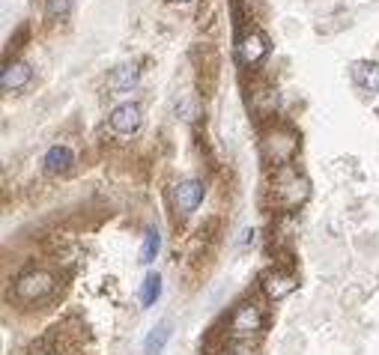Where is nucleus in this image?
Masks as SVG:
<instances>
[{
    "label": "nucleus",
    "mask_w": 379,
    "mask_h": 355,
    "mask_svg": "<svg viewBox=\"0 0 379 355\" xmlns=\"http://www.w3.org/2000/svg\"><path fill=\"white\" fill-rule=\"evenodd\" d=\"M311 197V182L302 176L293 164L287 168H278L275 170V180H272V203L281 212H293L299 209L302 203Z\"/></svg>",
    "instance_id": "obj_1"
},
{
    "label": "nucleus",
    "mask_w": 379,
    "mask_h": 355,
    "mask_svg": "<svg viewBox=\"0 0 379 355\" xmlns=\"http://www.w3.org/2000/svg\"><path fill=\"white\" fill-rule=\"evenodd\" d=\"M296 152H299V135L293 129H287V125H275V129H269L260 141V156L275 170L293 164Z\"/></svg>",
    "instance_id": "obj_2"
},
{
    "label": "nucleus",
    "mask_w": 379,
    "mask_h": 355,
    "mask_svg": "<svg viewBox=\"0 0 379 355\" xmlns=\"http://www.w3.org/2000/svg\"><path fill=\"white\" fill-rule=\"evenodd\" d=\"M263 325H266V313H263L260 301H254V299L236 304L233 313H230V320H227L230 337H236V340H251L254 335L263 332Z\"/></svg>",
    "instance_id": "obj_3"
},
{
    "label": "nucleus",
    "mask_w": 379,
    "mask_h": 355,
    "mask_svg": "<svg viewBox=\"0 0 379 355\" xmlns=\"http://www.w3.org/2000/svg\"><path fill=\"white\" fill-rule=\"evenodd\" d=\"M54 287H57V281H54L51 272L33 269V272L21 275L15 281V299H21V301H42L45 296L54 293Z\"/></svg>",
    "instance_id": "obj_4"
},
{
    "label": "nucleus",
    "mask_w": 379,
    "mask_h": 355,
    "mask_svg": "<svg viewBox=\"0 0 379 355\" xmlns=\"http://www.w3.org/2000/svg\"><path fill=\"white\" fill-rule=\"evenodd\" d=\"M296 287H299L296 272L281 269V266H275V269H269L266 275L260 278V289H263V296H266L269 301H281V299H287Z\"/></svg>",
    "instance_id": "obj_5"
},
{
    "label": "nucleus",
    "mask_w": 379,
    "mask_h": 355,
    "mask_svg": "<svg viewBox=\"0 0 379 355\" xmlns=\"http://www.w3.org/2000/svg\"><path fill=\"white\" fill-rule=\"evenodd\" d=\"M269 54V39L260 30H245L236 42V57L242 66H260Z\"/></svg>",
    "instance_id": "obj_6"
},
{
    "label": "nucleus",
    "mask_w": 379,
    "mask_h": 355,
    "mask_svg": "<svg viewBox=\"0 0 379 355\" xmlns=\"http://www.w3.org/2000/svg\"><path fill=\"white\" fill-rule=\"evenodd\" d=\"M204 194H206V185L200 180H182L180 185L173 188V209L176 215H192L200 203H204Z\"/></svg>",
    "instance_id": "obj_7"
},
{
    "label": "nucleus",
    "mask_w": 379,
    "mask_h": 355,
    "mask_svg": "<svg viewBox=\"0 0 379 355\" xmlns=\"http://www.w3.org/2000/svg\"><path fill=\"white\" fill-rule=\"evenodd\" d=\"M111 129L117 135H135L141 129V108L135 101H125V105H117L111 111Z\"/></svg>",
    "instance_id": "obj_8"
},
{
    "label": "nucleus",
    "mask_w": 379,
    "mask_h": 355,
    "mask_svg": "<svg viewBox=\"0 0 379 355\" xmlns=\"http://www.w3.org/2000/svg\"><path fill=\"white\" fill-rule=\"evenodd\" d=\"M30 78H33V72H30L27 63H6L4 75H0V87H4V93H12V90L27 87Z\"/></svg>",
    "instance_id": "obj_9"
},
{
    "label": "nucleus",
    "mask_w": 379,
    "mask_h": 355,
    "mask_svg": "<svg viewBox=\"0 0 379 355\" xmlns=\"http://www.w3.org/2000/svg\"><path fill=\"white\" fill-rule=\"evenodd\" d=\"M72 164H75V156H72V149L69 147H51L45 152V170L48 173H54V176H60V173H69L72 170Z\"/></svg>",
    "instance_id": "obj_10"
},
{
    "label": "nucleus",
    "mask_w": 379,
    "mask_h": 355,
    "mask_svg": "<svg viewBox=\"0 0 379 355\" xmlns=\"http://www.w3.org/2000/svg\"><path fill=\"white\" fill-rule=\"evenodd\" d=\"M352 81H356L361 90L379 93V63H356V66H352Z\"/></svg>",
    "instance_id": "obj_11"
},
{
    "label": "nucleus",
    "mask_w": 379,
    "mask_h": 355,
    "mask_svg": "<svg viewBox=\"0 0 379 355\" xmlns=\"http://www.w3.org/2000/svg\"><path fill=\"white\" fill-rule=\"evenodd\" d=\"M168 340H170V323L161 320V323L153 328V332L147 335L144 352H147V355H164V347H168Z\"/></svg>",
    "instance_id": "obj_12"
},
{
    "label": "nucleus",
    "mask_w": 379,
    "mask_h": 355,
    "mask_svg": "<svg viewBox=\"0 0 379 355\" xmlns=\"http://www.w3.org/2000/svg\"><path fill=\"white\" fill-rule=\"evenodd\" d=\"M135 84H137V69H135V66H120V69L111 72L108 90H111V93H129Z\"/></svg>",
    "instance_id": "obj_13"
},
{
    "label": "nucleus",
    "mask_w": 379,
    "mask_h": 355,
    "mask_svg": "<svg viewBox=\"0 0 379 355\" xmlns=\"http://www.w3.org/2000/svg\"><path fill=\"white\" fill-rule=\"evenodd\" d=\"M159 296H161V278L153 272V275H147L144 284H141V304L144 308H153V304L159 301Z\"/></svg>",
    "instance_id": "obj_14"
},
{
    "label": "nucleus",
    "mask_w": 379,
    "mask_h": 355,
    "mask_svg": "<svg viewBox=\"0 0 379 355\" xmlns=\"http://www.w3.org/2000/svg\"><path fill=\"white\" fill-rule=\"evenodd\" d=\"M159 248H161V236H159L156 230H149V233L144 236V245H141V263H144V266L153 263L156 254H159Z\"/></svg>",
    "instance_id": "obj_15"
},
{
    "label": "nucleus",
    "mask_w": 379,
    "mask_h": 355,
    "mask_svg": "<svg viewBox=\"0 0 379 355\" xmlns=\"http://www.w3.org/2000/svg\"><path fill=\"white\" fill-rule=\"evenodd\" d=\"M72 9V0H45V18L48 21H63Z\"/></svg>",
    "instance_id": "obj_16"
},
{
    "label": "nucleus",
    "mask_w": 379,
    "mask_h": 355,
    "mask_svg": "<svg viewBox=\"0 0 379 355\" xmlns=\"http://www.w3.org/2000/svg\"><path fill=\"white\" fill-rule=\"evenodd\" d=\"M168 4H188V0H168Z\"/></svg>",
    "instance_id": "obj_17"
},
{
    "label": "nucleus",
    "mask_w": 379,
    "mask_h": 355,
    "mask_svg": "<svg viewBox=\"0 0 379 355\" xmlns=\"http://www.w3.org/2000/svg\"><path fill=\"white\" fill-rule=\"evenodd\" d=\"M39 355H57V352H39Z\"/></svg>",
    "instance_id": "obj_18"
}]
</instances>
